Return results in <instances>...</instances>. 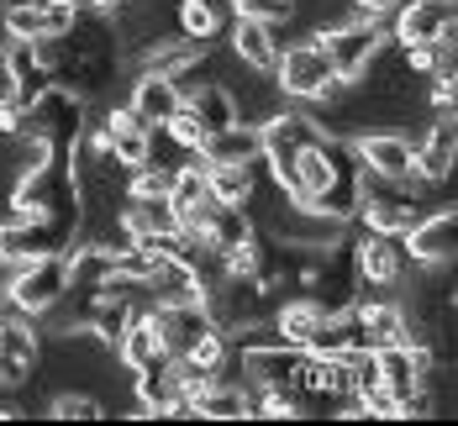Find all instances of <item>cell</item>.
I'll use <instances>...</instances> for the list:
<instances>
[{"label": "cell", "mask_w": 458, "mask_h": 426, "mask_svg": "<svg viewBox=\"0 0 458 426\" xmlns=\"http://www.w3.org/2000/svg\"><path fill=\"white\" fill-rule=\"evenodd\" d=\"M11 216H58V221H80L85 216V200H80V180H74L69 153L27 163V174L11 189Z\"/></svg>", "instance_id": "1"}, {"label": "cell", "mask_w": 458, "mask_h": 426, "mask_svg": "<svg viewBox=\"0 0 458 426\" xmlns=\"http://www.w3.org/2000/svg\"><path fill=\"white\" fill-rule=\"evenodd\" d=\"M85 95L69 90V85H47L32 105H27V121H21V132L16 138H32V142H47L53 153H69L74 142H80V132H85Z\"/></svg>", "instance_id": "2"}, {"label": "cell", "mask_w": 458, "mask_h": 426, "mask_svg": "<svg viewBox=\"0 0 458 426\" xmlns=\"http://www.w3.org/2000/svg\"><path fill=\"white\" fill-rule=\"evenodd\" d=\"M317 43L327 47L332 69H337L343 79H364L369 69H374V58L390 47V32H385L379 16H359V21H337V27L317 32Z\"/></svg>", "instance_id": "3"}, {"label": "cell", "mask_w": 458, "mask_h": 426, "mask_svg": "<svg viewBox=\"0 0 458 426\" xmlns=\"http://www.w3.org/2000/svg\"><path fill=\"white\" fill-rule=\"evenodd\" d=\"M237 369H242V389H290V395H301V374H306V347H295V342H242V353H237Z\"/></svg>", "instance_id": "4"}, {"label": "cell", "mask_w": 458, "mask_h": 426, "mask_svg": "<svg viewBox=\"0 0 458 426\" xmlns=\"http://www.w3.org/2000/svg\"><path fill=\"white\" fill-rule=\"evenodd\" d=\"M69 289V258L64 253H47V258H27V263H11L5 274V295L21 316H43L47 305H58Z\"/></svg>", "instance_id": "5"}, {"label": "cell", "mask_w": 458, "mask_h": 426, "mask_svg": "<svg viewBox=\"0 0 458 426\" xmlns=\"http://www.w3.org/2000/svg\"><path fill=\"white\" fill-rule=\"evenodd\" d=\"M80 237V221H58V216H11L0 221V258L5 263H27L47 253H69Z\"/></svg>", "instance_id": "6"}, {"label": "cell", "mask_w": 458, "mask_h": 426, "mask_svg": "<svg viewBox=\"0 0 458 426\" xmlns=\"http://www.w3.org/2000/svg\"><path fill=\"white\" fill-rule=\"evenodd\" d=\"M275 79H279V90L290 95V100H321V95L343 79V74L332 69L327 47L311 38V43H279Z\"/></svg>", "instance_id": "7"}, {"label": "cell", "mask_w": 458, "mask_h": 426, "mask_svg": "<svg viewBox=\"0 0 458 426\" xmlns=\"http://www.w3.org/2000/svg\"><path fill=\"white\" fill-rule=\"evenodd\" d=\"M401 253H411L421 269H448L458 253V211L454 205H437L432 216L421 211V221L401 237Z\"/></svg>", "instance_id": "8"}, {"label": "cell", "mask_w": 458, "mask_h": 426, "mask_svg": "<svg viewBox=\"0 0 458 426\" xmlns=\"http://www.w3.org/2000/svg\"><path fill=\"white\" fill-rule=\"evenodd\" d=\"M132 395H138V411L142 416H184V384L174 374V358L158 353L153 363L132 369Z\"/></svg>", "instance_id": "9"}, {"label": "cell", "mask_w": 458, "mask_h": 426, "mask_svg": "<svg viewBox=\"0 0 458 426\" xmlns=\"http://www.w3.org/2000/svg\"><path fill=\"white\" fill-rule=\"evenodd\" d=\"M142 295H148V305H200V295H206V280H200V269H190L184 258H153V269H148V280H142Z\"/></svg>", "instance_id": "10"}, {"label": "cell", "mask_w": 458, "mask_h": 426, "mask_svg": "<svg viewBox=\"0 0 458 426\" xmlns=\"http://www.w3.org/2000/svg\"><path fill=\"white\" fill-rule=\"evenodd\" d=\"M454 0H406L401 16H395V38L390 43L406 47H421V43H437V38H454Z\"/></svg>", "instance_id": "11"}, {"label": "cell", "mask_w": 458, "mask_h": 426, "mask_svg": "<svg viewBox=\"0 0 458 426\" xmlns=\"http://www.w3.org/2000/svg\"><path fill=\"white\" fill-rule=\"evenodd\" d=\"M353 158L364 163V174H379V180H411L416 142L401 138V132H364V138L353 142Z\"/></svg>", "instance_id": "12"}, {"label": "cell", "mask_w": 458, "mask_h": 426, "mask_svg": "<svg viewBox=\"0 0 458 426\" xmlns=\"http://www.w3.org/2000/svg\"><path fill=\"white\" fill-rule=\"evenodd\" d=\"M353 274L359 289H390L401 280V237L369 232L364 242H353Z\"/></svg>", "instance_id": "13"}, {"label": "cell", "mask_w": 458, "mask_h": 426, "mask_svg": "<svg viewBox=\"0 0 458 426\" xmlns=\"http://www.w3.org/2000/svg\"><path fill=\"white\" fill-rule=\"evenodd\" d=\"M0 63H5V79H11V95L21 100V105H32L38 95L53 85V69L43 63V53L38 43H21V38H11V43L0 47Z\"/></svg>", "instance_id": "14"}, {"label": "cell", "mask_w": 458, "mask_h": 426, "mask_svg": "<svg viewBox=\"0 0 458 426\" xmlns=\"http://www.w3.org/2000/svg\"><path fill=\"white\" fill-rule=\"evenodd\" d=\"M148 322H153L158 347H164L169 358H184V353H190V342L211 327L206 305H148Z\"/></svg>", "instance_id": "15"}, {"label": "cell", "mask_w": 458, "mask_h": 426, "mask_svg": "<svg viewBox=\"0 0 458 426\" xmlns=\"http://www.w3.org/2000/svg\"><path fill=\"white\" fill-rule=\"evenodd\" d=\"M180 100H184V90H180V79H174V74L142 69L138 85L127 90V111H138L148 127H164V121H169V116L180 111Z\"/></svg>", "instance_id": "16"}, {"label": "cell", "mask_w": 458, "mask_h": 426, "mask_svg": "<svg viewBox=\"0 0 458 426\" xmlns=\"http://www.w3.org/2000/svg\"><path fill=\"white\" fill-rule=\"evenodd\" d=\"M454 153H458V127H454V116H437V121H432V132L416 142L411 174L421 180V185H443V180L454 174Z\"/></svg>", "instance_id": "17"}, {"label": "cell", "mask_w": 458, "mask_h": 426, "mask_svg": "<svg viewBox=\"0 0 458 426\" xmlns=\"http://www.w3.org/2000/svg\"><path fill=\"white\" fill-rule=\"evenodd\" d=\"M100 132L111 138V153H116V163L122 169H138V163H148L153 158V127L142 121L138 111H111L106 121H100Z\"/></svg>", "instance_id": "18"}, {"label": "cell", "mask_w": 458, "mask_h": 426, "mask_svg": "<svg viewBox=\"0 0 458 426\" xmlns=\"http://www.w3.org/2000/svg\"><path fill=\"white\" fill-rule=\"evenodd\" d=\"M343 232H348V221L332 216V211H317V205L284 211V221L275 227V237H290V242H301V247H337Z\"/></svg>", "instance_id": "19"}, {"label": "cell", "mask_w": 458, "mask_h": 426, "mask_svg": "<svg viewBox=\"0 0 458 426\" xmlns=\"http://www.w3.org/2000/svg\"><path fill=\"white\" fill-rule=\"evenodd\" d=\"M184 111L206 127V132H222V127H232L242 111H237V95L227 90V85H216V79H195V85H184Z\"/></svg>", "instance_id": "20"}, {"label": "cell", "mask_w": 458, "mask_h": 426, "mask_svg": "<svg viewBox=\"0 0 458 426\" xmlns=\"http://www.w3.org/2000/svg\"><path fill=\"white\" fill-rule=\"evenodd\" d=\"M232 53L253 69V74H275V58H279V38H275V21H253V16H237L232 21Z\"/></svg>", "instance_id": "21"}, {"label": "cell", "mask_w": 458, "mask_h": 426, "mask_svg": "<svg viewBox=\"0 0 458 426\" xmlns=\"http://www.w3.org/2000/svg\"><path fill=\"white\" fill-rule=\"evenodd\" d=\"M253 158H259V127L242 116L222 132H206L200 142V163H253Z\"/></svg>", "instance_id": "22"}, {"label": "cell", "mask_w": 458, "mask_h": 426, "mask_svg": "<svg viewBox=\"0 0 458 426\" xmlns=\"http://www.w3.org/2000/svg\"><path fill=\"white\" fill-rule=\"evenodd\" d=\"M38 363V331L27 322H0V384H21Z\"/></svg>", "instance_id": "23"}, {"label": "cell", "mask_w": 458, "mask_h": 426, "mask_svg": "<svg viewBox=\"0 0 458 426\" xmlns=\"http://www.w3.org/2000/svg\"><path fill=\"white\" fill-rule=\"evenodd\" d=\"M259 163V158H253ZM253 163H200L206 169V189L211 200H227V205H248L253 189H259V169Z\"/></svg>", "instance_id": "24"}, {"label": "cell", "mask_w": 458, "mask_h": 426, "mask_svg": "<svg viewBox=\"0 0 458 426\" xmlns=\"http://www.w3.org/2000/svg\"><path fill=\"white\" fill-rule=\"evenodd\" d=\"M321 316H327V311H321L311 295H290V300H279V305H275V316H269V322H275L279 342H295V347H301V342L317 331Z\"/></svg>", "instance_id": "25"}, {"label": "cell", "mask_w": 458, "mask_h": 426, "mask_svg": "<svg viewBox=\"0 0 458 426\" xmlns=\"http://www.w3.org/2000/svg\"><path fill=\"white\" fill-rule=\"evenodd\" d=\"M211 200V189H206V169L200 163H184L174 169V180H169V205H174V216H180V227Z\"/></svg>", "instance_id": "26"}, {"label": "cell", "mask_w": 458, "mask_h": 426, "mask_svg": "<svg viewBox=\"0 0 458 426\" xmlns=\"http://www.w3.org/2000/svg\"><path fill=\"white\" fill-rule=\"evenodd\" d=\"M222 5L216 0H180V32L190 43H216L222 38Z\"/></svg>", "instance_id": "27"}, {"label": "cell", "mask_w": 458, "mask_h": 426, "mask_svg": "<svg viewBox=\"0 0 458 426\" xmlns=\"http://www.w3.org/2000/svg\"><path fill=\"white\" fill-rule=\"evenodd\" d=\"M116 353H122V363H127V374L132 369H142V363H153L164 347H158V331H153V322H148V311H142L132 327L122 331V342H116Z\"/></svg>", "instance_id": "28"}, {"label": "cell", "mask_w": 458, "mask_h": 426, "mask_svg": "<svg viewBox=\"0 0 458 426\" xmlns=\"http://www.w3.org/2000/svg\"><path fill=\"white\" fill-rule=\"evenodd\" d=\"M47 416H58V422H95L100 416V400L95 395H53V405H47Z\"/></svg>", "instance_id": "29"}, {"label": "cell", "mask_w": 458, "mask_h": 426, "mask_svg": "<svg viewBox=\"0 0 458 426\" xmlns=\"http://www.w3.org/2000/svg\"><path fill=\"white\" fill-rule=\"evenodd\" d=\"M5 32L21 38V43H38V38H43V11H38L32 0H27V5H11V11H5Z\"/></svg>", "instance_id": "30"}, {"label": "cell", "mask_w": 458, "mask_h": 426, "mask_svg": "<svg viewBox=\"0 0 458 426\" xmlns=\"http://www.w3.org/2000/svg\"><path fill=\"white\" fill-rule=\"evenodd\" d=\"M158 132H169V142H180V147H190V153H200V142H206V127H200L184 105L169 116V121H164V127H158Z\"/></svg>", "instance_id": "31"}, {"label": "cell", "mask_w": 458, "mask_h": 426, "mask_svg": "<svg viewBox=\"0 0 458 426\" xmlns=\"http://www.w3.org/2000/svg\"><path fill=\"white\" fill-rule=\"evenodd\" d=\"M21 121H27V105L5 90V95H0V138H16V132H21Z\"/></svg>", "instance_id": "32"}, {"label": "cell", "mask_w": 458, "mask_h": 426, "mask_svg": "<svg viewBox=\"0 0 458 426\" xmlns=\"http://www.w3.org/2000/svg\"><path fill=\"white\" fill-rule=\"evenodd\" d=\"M364 16H385V11H395V0H353Z\"/></svg>", "instance_id": "33"}, {"label": "cell", "mask_w": 458, "mask_h": 426, "mask_svg": "<svg viewBox=\"0 0 458 426\" xmlns=\"http://www.w3.org/2000/svg\"><path fill=\"white\" fill-rule=\"evenodd\" d=\"M95 11H116V5H127V0H90Z\"/></svg>", "instance_id": "34"}, {"label": "cell", "mask_w": 458, "mask_h": 426, "mask_svg": "<svg viewBox=\"0 0 458 426\" xmlns=\"http://www.w3.org/2000/svg\"><path fill=\"white\" fill-rule=\"evenodd\" d=\"M32 5H85V0H32Z\"/></svg>", "instance_id": "35"}, {"label": "cell", "mask_w": 458, "mask_h": 426, "mask_svg": "<svg viewBox=\"0 0 458 426\" xmlns=\"http://www.w3.org/2000/svg\"><path fill=\"white\" fill-rule=\"evenodd\" d=\"M11 43V32H5V11H0V47Z\"/></svg>", "instance_id": "36"}]
</instances>
